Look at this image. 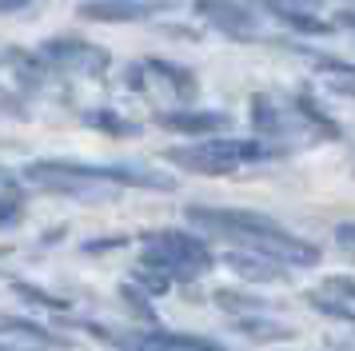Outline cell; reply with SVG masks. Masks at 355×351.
Listing matches in <instances>:
<instances>
[{"label":"cell","mask_w":355,"mask_h":351,"mask_svg":"<svg viewBox=\"0 0 355 351\" xmlns=\"http://www.w3.org/2000/svg\"><path fill=\"white\" fill-rule=\"evenodd\" d=\"M80 124H88L92 132H104V136H120V140L140 136V124L128 120V116H120L116 108H84L80 112Z\"/></svg>","instance_id":"18"},{"label":"cell","mask_w":355,"mask_h":351,"mask_svg":"<svg viewBox=\"0 0 355 351\" xmlns=\"http://www.w3.org/2000/svg\"><path fill=\"white\" fill-rule=\"evenodd\" d=\"M164 32H168V36H184V40H196V36H200L196 28H184V24H168Z\"/></svg>","instance_id":"29"},{"label":"cell","mask_w":355,"mask_h":351,"mask_svg":"<svg viewBox=\"0 0 355 351\" xmlns=\"http://www.w3.org/2000/svg\"><path fill=\"white\" fill-rule=\"evenodd\" d=\"M0 255H12V248H0Z\"/></svg>","instance_id":"33"},{"label":"cell","mask_w":355,"mask_h":351,"mask_svg":"<svg viewBox=\"0 0 355 351\" xmlns=\"http://www.w3.org/2000/svg\"><path fill=\"white\" fill-rule=\"evenodd\" d=\"M120 300H124V303L132 307V316H144L148 327H156V323H160V316H156V311L148 307V296H140V291H136V287H132L128 280L120 284Z\"/></svg>","instance_id":"24"},{"label":"cell","mask_w":355,"mask_h":351,"mask_svg":"<svg viewBox=\"0 0 355 351\" xmlns=\"http://www.w3.org/2000/svg\"><path fill=\"white\" fill-rule=\"evenodd\" d=\"M80 180H96L108 188H144V191H176V176L156 168V164H136V160H112V164H88V160H60Z\"/></svg>","instance_id":"4"},{"label":"cell","mask_w":355,"mask_h":351,"mask_svg":"<svg viewBox=\"0 0 355 351\" xmlns=\"http://www.w3.org/2000/svg\"><path fill=\"white\" fill-rule=\"evenodd\" d=\"M0 56L12 64V76L24 84V92H40V88H49L52 80H56V68H52L40 52H28V48H4Z\"/></svg>","instance_id":"16"},{"label":"cell","mask_w":355,"mask_h":351,"mask_svg":"<svg viewBox=\"0 0 355 351\" xmlns=\"http://www.w3.org/2000/svg\"><path fill=\"white\" fill-rule=\"evenodd\" d=\"M248 120H252V132H256V140H268V144H291L295 132H304V128H295L288 120V112L275 104L272 96H252V104H248Z\"/></svg>","instance_id":"11"},{"label":"cell","mask_w":355,"mask_h":351,"mask_svg":"<svg viewBox=\"0 0 355 351\" xmlns=\"http://www.w3.org/2000/svg\"><path fill=\"white\" fill-rule=\"evenodd\" d=\"M0 351H20V348H12V343H8V339H0Z\"/></svg>","instance_id":"32"},{"label":"cell","mask_w":355,"mask_h":351,"mask_svg":"<svg viewBox=\"0 0 355 351\" xmlns=\"http://www.w3.org/2000/svg\"><path fill=\"white\" fill-rule=\"evenodd\" d=\"M315 291L327 296V300H336V303H347V307L355 303V280H352V275H327Z\"/></svg>","instance_id":"23"},{"label":"cell","mask_w":355,"mask_h":351,"mask_svg":"<svg viewBox=\"0 0 355 351\" xmlns=\"http://www.w3.org/2000/svg\"><path fill=\"white\" fill-rule=\"evenodd\" d=\"M304 300H307V307H315V311H320V316H327V319H339V323H352V319H355V307H347V303H336V300H327V296H320L315 287L307 291Z\"/></svg>","instance_id":"21"},{"label":"cell","mask_w":355,"mask_h":351,"mask_svg":"<svg viewBox=\"0 0 355 351\" xmlns=\"http://www.w3.org/2000/svg\"><path fill=\"white\" fill-rule=\"evenodd\" d=\"M128 284L136 287L140 296H148V300H160V296H168V291H172V284L164 280L160 271H152V268H136L128 275Z\"/></svg>","instance_id":"20"},{"label":"cell","mask_w":355,"mask_h":351,"mask_svg":"<svg viewBox=\"0 0 355 351\" xmlns=\"http://www.w3.org/2000/svg\"><path fill=\"white\" fill-rule=\"evenodd\" d=\"M36 52H40L56 72H80V76H92V80H104L108 68H112V52H108V48L92 44V40H84V36H72V32L49 36Z\"/></svg>","instance_id":"5"},{"label":"cell","mask_w":355,"mask_h":351,"mask_svg":"<svg viewBox=\"0 0 355 351\" xmlns=\"http://www.w3.org/2000/svg\"><path fill=\"white\" fill-rule=\"evenodd\" d=\"M192 12L216 28L227 40H240V44H252L263 36V24H259V12L243 0H192Z\"/></svg>","instance_id":"6"},{"label":"cell","mask_w":355,"mask_h":351,"mask_svg":"<svg viewBox=\"0 0 355 351\" xmlns=\"http://www.w3.org/2000/svg\"><path fill=\"white\" fill-rule=\"evenodd\" d=\"M236 335H243V339H252V343H291L295 339V327L291 323H284V319L275 316V311H259V316H232V323H227Z\"/></svg>","instance_id":"14"},{"label":"cell","mask_w":355,"mask_h":351,"mask_svg":"<svg viewBox=\"0 0 355 351\" xmlns=\"http://www.w3.org/2000/svg\"><path fill=\"white\" fill-rule=\"evenodd\" d=\"M216 264H224L227 271H236L248 284H288L291 280V268H284L279 259H268V255H259V252H248V248H232Z\"/></svg>","instance_id":"10"},{"label":"cell","mask_w":355,"mask_h":351,"mask_svg":"<svg viewBox=\"0 0 355 351\" xmlns=\"http://www.w3.org/2000/svg\"><path fill=\"white\" fill-rule=\"evenodd\" d=\"M176 0H84L76 16L88 24H136V20H152V16L168 12Z\"/></svg>","instance_id":"9"},{"label":"cell","mask_w":355,"mask_h":351,"mask_svg":"<svg viewBox=\"0 0 355 351\" xmlns=\"http://www.w3.org/2000/svg\"><path fill=\"white\" fill-rule=\"evenodd\" d=\"M33 0H0V16H8V12H24Z\"/></svg>","instance_id":"28"},{"label":"cell","mask_w":355,"mask_h":351,"mask_svg":"<svg viewBox=\"0 0 355 351\" xmlns=\"http://www.w3.org/2000/svg\"><path fill=\"white\" fill-rule=\"evenodd\" d=\"M152 124L164 132H176L188 140H204V136H224L232 132V116L216 108H168V112H152Z\"/></svg>","instance_id":"8"},{"label":"cell","mask_w":355,"mask_h":351,"mask_svg":"<svg viewBox=\"0 0 355 351\" xmlns=\"http://www.w3.org/2000/svg\"><path fill=\"white\" fill-rule=\"evenodd\" d=\"M291 152L295 148L288 144H268L256 136H204L192 144H168L160 156L196 176H232L243 168H256V164H275Z\"/></svg>","instance_id":"2"},{"label":"cell","mask_w":355,"mask_h":351,"mask_svg":"<svg viewBox=\"0 0 355 351\" xmlns=\"http://www.w3.org/2000/svg\"><path fill=\"white\" fill-rule=\"evenodd\" d=\"M20 180L40 188V191H49V196H72V200H96L100 191L108 188V184H96V180L72 176L68 168H60V160H33V164H24Z\"/></svg>","instance_id":"7"},{"label":"cell","mask_w":355,"mask_h":351,"mask_svg":"<svg viewBox=\"0 0 355 351\" xmlns=\"http://www.w3.org/2000/svg\"><path fill=\"white\" fill-rule=\"evenodd\" d=\"M291 112H295L300 128H304V132H315L320 140H347L343 124H339L336 116L323 108V104H320L311 92H307V88H300V92L291 96Z\"/></svg>","instance_id":"12"},{"label":"cell","mask_w":355,"mask_h":351,"mask_svg":"<svg viewBox=\"0 0 355 351\" xmlns=\"http://www.w3.org/2000/svg\"><path fill=\"white\" fill-rule=\"evenodd\" d=\"M184 220L192 223V228H200V232L232 239L236 248H248V252H259V255H268V259H279L284 268H315L323 255L311 239L295 236L279 220L263 216V212H252V207L188 204L184 207Z\"/></svg>","instance_id":"1"},{"label":"cell","mask_w":355,"mask_h":351,"mask_svg":"<svg viewBox=\"0 0 355 351\" xmlns=\"http://www.w3.org/2000/svg\"><path fill=\"white\" fill-rule=\"evenodd\" d=\"M0 116H8V120H28V104H24L12 88H4V84H0Z\"/></svg>","instance_id":"25"},{"label":"cell","mask_w":355,"mask_h":351,"mask_svg":"<svg viewBox=\"0 0 355 351\" xmlns=\"http://www.w3.org/2000/svg\"><path fill=\"white\" fill-rule=\"evenodd\" d=\"M140 68H144L148 80H160L164 88L172 92V100H180V104H192L196 96H200V80H196L192 68H184V64H172V60H140Z\"/></svg>","instance_id":"15"},{"label":"cell","mask_w":355,"mask_h":351,"mask_svg":"<svg viewBox=\"0 0 355 351\" xmlns=\"http://www.w3.org/2000/svg\"><path fill=\"white\" fill-rule=\"evenodd\" d=\"M12 291H17L24 303H33V307H44V311H56V316H64L68 307H72V300H64V296H52V291H44V287L24 284V280H12Z\"/></svg>","instance_id":"19"},{"label":"cell","mask_w":355,"mask_h":351,"mask_svg":"<svg viewBox=\"0 0 355 351\" xmlns=\"http://www.w3.org/2000/svg\"><path fill=\"white\" fill-rule=\"evenodd\" d=\"M140 268L160 271L168 284H196L200 275H208L216 268L208 239L188 232V228H156L140 236Z\"/></svg>","instance_id":"3"},{"label":"cell","mask_w":355,"mask_h":351,"mask_svg":"<svg viewBox=\"0 0 355 351\" xmlns=\"http://www.w3.org/2000/svg\"><path fill=\"white\" fill-rule=\"evenodd\" d=\"M4 188H20V180L12 176V168H0V191Z\"/></svg>","instance_id":"31"},{"label":"cell","mask_w":355,"mask_h":351,"mask_svg":"<svg viewBox=\"0 0 355 351\" xmlns=\"http://www.w3.org/2000/svg\"><path fill=\"white\" fill-rule=\"evenodd\" d=\"M124 88H132V92H144L148 88V76H144V68H140V60L124 68Z\"/></svg>","instance_id":"26"},{"label":"cell","mask_w":355,"mask_h":351,"mask_svg":"<svg viewBox=\"0 0 355 351\" xmlns=\"http://www.w3.org/2000/svg\"><path fill=\"white\" fill-rule=\"evenodd\" d=\"M124 243H128L124 236H112V239H88V243H84V252H112V248H124Z\"/></svg>","instance_id":"27"},{"label":"cell","mask_w":355,"mask_h":351,"mask_svg":"<svg viewBox=\"0 0 355 351\" xmlns=\"http://www.w3.org/2000/svg\"><path fill=\"white\" fill-rule=\"evenodd\" d=\"M24 220V191L4 188L0 191V228H17Z\"/></svg>","instance_id":"22"},{"label":"cell","mask_w":355,"mask_h":351,"mask_svg":"<svg viewBox=\"0 0 355 351\" xmlns=\"http://www.w3.org/2000/svg\"><path fill=\"white\" fill-rule=\"evenodd\" d=\"M336 243L339 248H352V223H339L336 228Z\"/></svg>","instance_id":"30"},{"label":"cell","mask_w":355,"mask_h":351,"mask_svg":"<svg viewBox=\"0 0 355 351\" xmlns=\"http://www.w3.org/2000/svg\"><path fill=\"white\" fill-rule=\"evenodd\" d=\"M0 339H24V343L44 348V351H68L72 348V339L60 335L56 327L36 323V319H20V316H0Z\"/></svg>","instance_id":"13"},{"label":"cell","mask_w":355,"mask_h":351,"mask_svg":"<svg viewBox=\"0 0 355 351\" xmlns=\"http://www.w3.org/2000/svg\"><path fill=\"white\" fill-rule=\"evenodd\" d=\"M211 303L227 311V316H259V311H275V303L268 296H256V291H243V287H216L211 291Z\"/></svg>","instance_id":"17"}]
</instances>
